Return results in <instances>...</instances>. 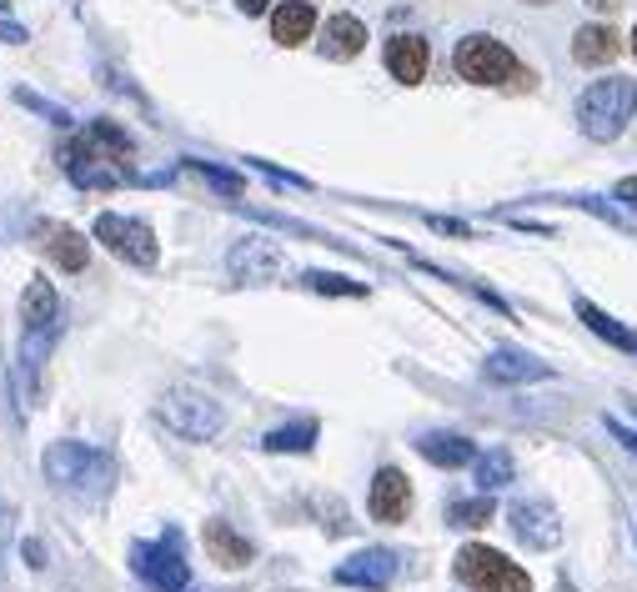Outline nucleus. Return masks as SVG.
I'll list each match as a JSON object with an SVG mask.
<instances>
[{
  "label": "nucleus",
  "mask_w": 637,
  "mask_h": 592,
  "mask_svg": "<svg viewBox=\"0 0 637 592\" xmlns=\"http://www.w3.org/2000/svg\"><path fill=\"white\" fill-rule=\"evenodd\" d=\"M301 281H306L311 291H322V296H367L362 281H347V276H337V271H306Z\"/></svg>",
  "instance_id": "a878e982"
},
{
  "label": "nucleus",
  "mask_w": 637,
  "mask_h": 592,
  "mask_svg": "<svg viewBox=\"0 0 637 592\" xmlns=\"http://www.w3.org/2000/svg\"><path fill=\"white\" fill-rule=\"evenodd\" d=\"M492 512H497V507H492V492H482V497L452 502V507H447V522H452V527H487Z\"/></svg>",
  "instance_id": "393cba45"
},
{
  "label": "nucleus",
  "mask_w": 637,
  "mask_h": 592,
  "mask_svg": "<svg viewBox=\"0 0 637 592\" xmlns=\"http://www.w3.org/2000/svg\"><path fill=\"white\" fill-rule=\"evenodd\" d=\"M577 317L587 322V332L592 337H602V342H612L617 352H637V332H627L622 322H612L602 307H592V302H577Z\"/></svg>",
  "instance_id": "4be33fe9"
},
{
  "label": "nucleus",
  "mask_w": 637,
  "mask_h": 592,
  "mask_svg": "<svg viewBox=\"0 0 637 592\" xmlns=\"http://www.w3.org/2000/svg\"><path fill=\"white\" fill-rule=\"evenodd\" d=\"M607 427H612V432H617V437H622V442H627V447H632V452H637V432H627V427H622V422H607Z\"/></svg>",
  "instance_id": "72a5a7b5"
},
{
  "label": "nucleus",
  "mask_w": 637,
  "mask_h": 592,
  "mask_svg": "<svg viewBox=\"0 0 637 592\" xmlns=\"http://www.w3.org/2000/svg\"><path fill=\"white\" fill-rule=\"evenodd\" d=\"M201 542H206V552H211V562H221V567H246L256 552H251V542L231 527V522H221V517H211L206 527H201Z\"/></svg>",
  "instance_id": "f3484780"
},
{
  "label": "nucleus",
  "mask_w": 637,
  "mask_h": 592,
  "mask_svg": "<svg viewBox=\"0 0 637 592\" xmlns=\"http://www.w3.org/2000/svg\"><path fill=\"white\" fill-rule=\"evenodd\" d=\"M16 101H21V106H31V111H41L51 126H71V121H76L71 111H61V106H51V101H41V96H31V91H16Z\"/></svg>",
  "instance_id": "cd10ccee"
},
{
  "label": "nucleus",
  "mask_w": 637,
  "mask_h": 592,
  "mask_svg": "<svg viewBox=\"0 0 637 592\" xmlns=\"http://www.w3.org/2000/svg\"><path fill=\"white\" fill-rule=\"evenodd\" d=\"M61 296L46 276H31L26 281V296H21V367L36 377L51 357V347L61 342Z\"/></svg>",
  "instance_id": "7ed1b4c3"
},
{
  "label": "nucleus",
  "mask_w": 637,
  "mask_h": 592,
  "mask_svg": "<svg viewBox=\"0 0 637 592\" xmlns=\"http://www.w3.org/2000/svg\"><path fill=\"white\" fill-rule=\"evenodd\" d=\"M131 161H136L131 136H126L121 126H111V121H91V126L71 141V151H66V176H71L76 186H96V191H106V186H126V181H136Z\"/></svg>",
  "instance_id": "f257e3e1"
},
{
  "label": "nucleus",
  "mask_w": 637,
  "mask_h": 592,
  "mask_svg": "<svg viewBox=\"0 0 637 592\" xmlns=\"http://www.w3.org/2000/svg\"><path fill=\"white\" fill-rule=\"evenodd\" d=\"M427 226H432V231H447V236H472L467 221H447V216H427Z\"/></svg>",
  "instance_id": "c756f323"
},
{
  "label": "nucleus",
  "mask_w": 637,
  "mask_h": 592,
  "mask_svg": "<svg viewBox=\"0 0 637 592\" xmlns=\"http://www.w3.org/2000/svg\"><path fill=\"white\" fill-rule=\"evenodd\" d=\"M632 56H637V31H632Z\"/></svg>",
  "instance_id": "e433bc0d"
},
{
  "label": "nucleus",
  "mask_w": 637,
  "mask_h": 592,
  "mask_svg": "<svg viewBox=\"0 0 637 592\" xmlns=\"http://www.w3.org/2000/svg\"><path fill=\"white\" fill-rule=\"evenodd\" d=\"M427 66H432V51H427L422 36H392V41H387V71H392L402 86L427 81Z\"/></svg>",
  "instance_id": "2eb2a0df"
},
{
  "label": "nucleus",
  "mask_w": 637,
  "mask_h": 592,
  "mask_svg": "<svg viewBox=\"0 0 637 592\" xmlns=\"http://www.w3.org/2000/svg\"><path fill=\"white\" fill-rule=\"evenodd\" d=\"M457 577L477 592H532V577L487 542H467L457 552Z\"/></svg>",
  "instance_id": "0eeeda50"
},
{
  "label": "nucleus",
  "mask_w": 637,
  "mask_h": 592,
  "mask_svg": "<svg viewBox=\"0 0 637 592\" xmlns=\"http://www.w3.org/2000/svg\"><path fill=\"white\" fill-rule=\"evenodd\" d=\"M342 587H367V592H387L397 582V552L387 547H362L357 557H347L337 572H332Z\"/></svg>",
  "instance_id": "f8f14e48"
},
{
  "label": "nucleus",
  "mask_w": 637,
  "mask_h": 592,
  "mask_svg": "<svg viewBox=\"0 0 637 592\" xmlns=\"http://www.w3.org/2000/svg\"><path fill=\"white\" fill-rule=\"evenodd\" d=\"M186 166H191V171H201V176H206L216 191H231V196H241V176H236V171H221V166H211V161H186Z\"/></svg>",
  "instance_id": "bb28decb"
},
{
  "label": "nucleus",
  "mask_w": 637,
  "mask_h": 592,
  "mask_svg": "<svg viewBox=\"0 0 637 592\" xmlns=\"http://www.w3.org/2000/svg\"><path fill=\"white\" fill-rule=\"evenodd\" d=\"M16 537V507L11 502H0V582H6V547Z\"/></svg>",
  "instance_id": "c85d7f7f"
},
{
  "label": "nucleus",
  "mask_w": 637,
  "mask_h": 592,
  "mask_svg": "<svg viewBox=\"0 0 637 592\" xmlns=\"http://www.w3.org/2000/svg\"><path fill=\"white\" fill-rule=\"evenodd\" d=\"M46 251H51V261L66 266V271H86V266H91V246H86V236L71 231V226H46Z\"/></svg>",
  "instance_id": "aec40b11"
},
{
  "label": "nucleus",
  "mask_w": 637,
  "mask_h": 592,
  "mask_svg": "<svg viewBox=\"0 0 637 592\" xmlns=\"http://www.w3.org/2000/svg\"><path fill=\"white\" fill-rule=\"evenodd\" d=\"M457 76L462 81H472V86H532V76L517 66V56L502 46V41H492V36H467V41H457Z\"/></svg>",
  "instance_id": "39448f33"
},
{
  "label": "nucleus",
  "mask_w": 637,
  "mask_h": 592,
  "mask_svg": "<svg viewBox=\"0 0 637 592\" xmlns=\"http://www.w3.org/2000/svg\"><path fill=\"white\" fill-rule=\"evenodd\" d=\"M41 467H46V482H56L61 492H76L81 502H101L111 492V457L86 442H71V437L51 442Z\"/></svg>",
  "instance_id": "f03ea898"
},
{
  "label": "nucleus",
  "mask_w": 637,
  "mask_h": 592,
  "mask_svg": "<svg viewBox=\"0 0 637 592\" xmlns=\"http://www.w3.org/2000/svg\"><path fill=\"white\" fill-rule=\"evenodd\" d=\"M417 452L432 467H467V462H477V447L462 432H422L417 437Z\"/></svg>",
  "instance_id": "a211bd4d"
},
{
  "label": "nucleus",
  "mask_w": 637,
  "mask_h": 592,
  "mask_svg": "<svg viewBox=\"0 0 637 592\" xmlns=\"http://www.w3.org/2000/svg\"><path fill=\"white\" fill-rule=\"evenodd\" d=\"M482 372H487V382H502V387H517V382H542V377H552V367H547V362H537L532 352H517V347H497V352H487Z\"/></svg>",
  "instance_id": "4468645a"
},
{
  "label": "nucleus",
  "mask_w": 637,
  "mask_h": 592,
  "mask_svg": "<svg viewBox=\"0 0 637 592\" xmlns=\"http://www.w3.org/2000/svg\"><path fill=\"white\" fill-rule=\"evenodd\" d=\"M617 51H622V36L612 26H582L577 41H572L577 66H607V61H617Z\"/></svg>",
  "instance_id": "6ab92c4d"
},
{
  "label": "nucleus",
  "mask_w": 637,
  "mask_h": 592,
  "mask_svg": "<svg viewBox=\"0 0 637 592\" xmlns=\"http://www.w3.org/2000/svg\"><path fill=\"white\" fill-rule=\"evenodd\" d=\"M527 6H552V0H527Z\"/></svg>",
  "instance_id": "c9c22d12"
},
{
  "label": "nucleus",
  "mask_w": 637,
  "mask_h": 592,
  "mask_svg": "<svg viewBox=\"0 0 637 592\" xmlns=\"http://www.w3.org/2000/svg\"><path fill=\"white\" fill-rule=\"evenodd\" d=\"M311 31H316L311 0H281V6L271 11V41L276 46H306Z\"/></svg>",
  "instance_id": "dca6fc26"
},
{
  "label": "nucleus",
  "mask_w": 637,
  "mask_h": 592,
  "mask_svg": "<svg viewBox=\"0 0 637 592\" xmlns=\"http://www.w3.org/2000/svg\"><path fill=\"white\" fill-rule=\"evenodd\" d=\"M0 41H6V46H21V41H26V26H16V21H0Z\"/></svg>",
  "instance_id": "2f4dec72"
},
{
  "label": "nucleus",
  "mask_w": 637,
  "mask_h": 592,
  "mask_svg": "<svg viewBox=\"0 0 637 592\" xmlns=\"http://www.w3.org/2000/svg\"><path fill=\"white\" fill-rule=\"evenodd\" d=\"M226 271H231V281H241V286H261V281H271V276L281 271V246L266 241V236H241V241L226 251Z\"/></svg>",
  "instance_id": "9b49d317"
},
{
  "label": "nucleus",
  "mask_w": 637,
  "mask_h": 592,
  "mask_svg": "<svg viewBox=\"0 0 637 592\" xmlns=\"http://www.w3.org/2000/svg\"><path fill=\"white\" fill-rule=\"evenodd\" d=\"M161 422H166L176 437H186V442H216L221 427H226V412H221V402H211L206 392L176 387V392L161 397Z\"/></svg>",
  "instance_id": "423d86ee"
},
{
  "label": "nucleus",
  "mask_w": 637,
  "mask_h": 592,
  "mask_svg": "<svg viewBox=\"0 0 637 592\" xmlns=\"http://www.w3.org/2000/svg\"><path fill=\"white\" fill-rule=\"evenodd\" d=\"M632 116H637V81H627V76L592 81L577 101V131L587 141H617Z\"/></svg>",
  "instance_id": "20e7f679"
},
{
  "label": "nucleus",
  "mask_w": 637,
  "mask_h": 592,
  "mask_svg": "<svg viewBox=\"0 0 637 592\" xmlns=\"http://www.w3.org/2000/svg\"><path fill=\"white\" fill-rule=\"evenodd\" d=\"M367 512L377 517V522H407V512H412V482H407V472H397V467H382L377 477H372V492H367Z\"/></svg>",
  "instance_id": "ddd939ff"
},
{
  "label": "nucleus",
  "mask_w": 637,
  "mask_h": 592,
  "mask_svg": "<svg viewBox=\"0 0 637 592\" xmlns=\"http://www.w3.org/2000/svg\"><path fill=\"white\" fill-rule=\"evenodd\" d=\"M0 11H11V0H0Z\"/></svg>",
  "instance_id": "4c0bfd02"
},
{
  "label": "nucleus",
  "mask_w": 637,
  "mask_h": 592,
  "mask_svg": "<svg viewBox=\"0 0 637 592\" xmlns=\"http://www.w3.org/2000/svg\"><path fill=\"white\" fill-rule=\"evenodd\" d=\"M311 442H316V422L311 417L306 422H291V427H276V432L261 437L266 452H311Z\"/></svg>",
  "instance_id": "5701e85b"
},
{
  "label": "nucleus",
  "mask_w": 637,
  "mask_h": 592,
  "mask_svg": "<svg viewBox=\"0 0 637 592\" xmlns=\"http://www.w3.org/2000/svg\"><path fill=\"white\" fill-rule=\"evenodd\" d=\"M617 201H627V206H637V176H627V181H617Z\"/></svg>",
  "instance_id": "473e14b6"
},
{
  "label": "nucleus",
  "mask_w": 637,
  "mask_h": 592,
  "mask_svg": "<svg viewBox=\"0 0 637 592\" xmlns=\"http://www.w3.org/2000/svg\"><path fill=\"white\" fill-rule=\"evenodd\" d=\"M507 522H512L517 542H527L532 552H547V547H557V542H562L557 507H552V502H542V497H522V502H512V507H507Z\"/></svg>",
  "instance_id": "9d476101"
},
{
  "label": "nucleus",
  "mask_w": 637,
  "mask_h": 592,
  "mask_svg": "<svg viewBox=\"0 0 637 592\" xmlns=\"http://www.w3.org/2000/svg\"><path fill=\"white\" fill-rule=\"evenodd\" d=\"M21 552H26V562H31V567H46V547H41V537H26V542H21Z\"/></svg>",
  "instance_id": "7c9ffc66"
},
{
  "label": "nucleus",
  "mask_w": 637,
  "mask_h": 592,
  "mask_svg": "<svg viewBox=\"0 0 637 592\" xmlns=\"http://www.w3.org/2000/svg\"><path fill=\"white\" fill-rule=\"evenodd\" d=\"M362 46H367V26H362L357 16H332V21H327V41H322V51H327L332 61H352Z\"/></svg>",
  "instance_id": "412c9836"
},
{
  "label": "nucleus",
  "mask_w": 637,
  "mask_h": 592,
  "mask_svg": "<svg viewBox=\"0 0 637 592\" xmlns=\"http://www.w3.org/2000/svg\"><path fill=\"white\" fill-rule=\"evenodd\" d=\"M131 567H136V577H146L156 592H186V587H191V567H186L176 537L136 542V547H131Z\"/></svg>",
  "instance_id": "1a4fd4ad"
},
{
  "label": "nucleus",
  "mask_w": 637,
  "mask_h": 592,
  "mask_svg": "<svg viewBox=\"0 0 637 592\" xmlns=\"http://www.w3.org/2000/svg\"><path fill=\"white\" fill-rule=\"evenodd\" d=\"M96 241H106V251H116L126 266H141L151 271L161 261V246H156V231L136 216H121V211H101L96 216Z\"/></svg>",
  "instance_id": "6e6552de"
},
{
  "label": "nucleus",
  "mask_w": 637,
  "mask_h": 592,
  "mask_svg": "<svg viewBox=\"0 0 637 592\" xmlns=\"http://www.w3.org/2000/svg\"><path fill=\"white\" fill-rule=\"evenodd\" d=\"M512 477H517V462H512V452L492 447V452H482V457H477V482H482V492H497V487H507Z\"/></svg>",
  "instance_id": "b1692460"
},
{
  "label": "nucleus",
  "mask_w": 637,
  "mask_h": 592,
  "mask_svg": "<svg viewBox=\"0 0 637 592\" xmlns=\"http://www.w3.org/2000/svg\"><path fill=\"white\" fill-rule=\"evenodd\" d=\"M592 11H617V6H627V0H587Z\"/></svg>",
  "instance_id": "f704fd0d"
}]
</instances>
